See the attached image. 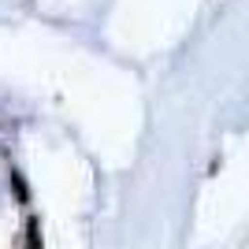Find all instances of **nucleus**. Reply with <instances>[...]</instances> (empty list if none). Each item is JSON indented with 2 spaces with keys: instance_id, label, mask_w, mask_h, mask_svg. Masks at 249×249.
I'll return each mask as SVG.
<instances>
[{
  "instance_id": "nucleus-1",
  "label": "nucleus",
  "mask_w": 249,
  "mask_h": 249,
  "mask_svg": "<svg viewBox=\"0 0 249 249\" xmlns=\"http://www.w3.org/2000/svg\"><path fill=\"white\" fill-rule=\"evenodd\" d=\"M26 246L30 249H41V223H37V219H26Z\"/></svg>"
},
{
  "instance_id": "nucleus-2",
  "label": "nucleus",
  "mask_w": 249,
  "mask_h": 249,
  "mask_svg": "<svg viewBox=\"0 0 249 249\" xmlns=\"http://www.w3.org/2000/svg\"><path fill=\"white\" fill-rule=\"evenodd\" d=\"M11 190H15V197H19L22 205L30 201V190H26V182H22V175H19V171H11Z\"/></svg>"
}]
</instances>
